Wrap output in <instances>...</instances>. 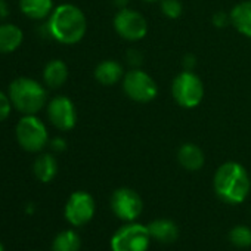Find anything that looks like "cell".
I'll return each mask as SVG.
<instances>
[{
	"mask_svg": "<svg viewBox=\"0 0 251 251\" xmlns=\"http://www.w3.org/2000/svg\"><path fill=\"white\" fill-rule=\"evenodd\" d=\"M48 28L56 42L62 45H75L84 37L87 21L80 8L65 3L53 9L49 17Z\"/></svg>",
	"mask_w": 251,
	"mask_h": 251,
	"instance_id": "6da1fadb",
	"label": "cell"
},
{
	"mask_svg": "<svg viewBox=\"0 0 251 251\" xmlns=\"http://www.w3.org/2000/svg\"><path fill=\"white\" fill-rule=\"evenodd\" d=\"M213 185L217 197L227 204H241L251 188L247 170L235 161H227L217 169Z\"/></svg>",
	"mask_w": 251,
	"mask_h": 251,
	"instance_id": "7a4b0ae2",
	"label": "cell"
},
{
	"mask_svg": "<svg viewBox=\"0 0 251 251\" xmlns=\"http://www.w3.org/2000/svg\"><path fill=\"white\" fill-rule=\"evenodd\" d=\"M12 106L24 115H36L46 103V89L28 77L15 78L9 86Z\"/></svg>",
	"mask_w": 251,
	"mask_h": 251,
	"instance_id": "3957f363",
	"label": "cell"
},
{
	"mask_svg": "<svg viewBox=\"0 0 251 251\" xmlns=\"http://www.w3.org/2000/svg\"><path fill=\"white\" fill-rule=\"evenodd\" d=\"M17 141L27 152H40L49 141L45 123L36 115H24L17 124Z\"/></svg>",
	"mask_w": 251,
	"mask_h": 251,
	"instance_id": "277c9868",
	"label": "cell"
},
{
	"mask_svg": "<svg viewBox=\"0 0 251 251\" xmlns=\"http://www.w3.org/2000/svg\"><path fill=\"white\" fill-rule=\"evenodd\" d=\"M151 242L148 226L127 222V225L117 229L111 238L112 251H147Z\"/></svg>",
	"mask_w": 251,
	"mask_h": 251,
	"instance_id": "5b68a950",
	"label": "cell"
},
{
	"mask_svg": "<svg viewBox=\"0 0 251 251\" xmlns=\"http://www.w3.org/2000/svg\"><path fill=\"white\" fill-rule=\"evenodd\" d=\"M172 95L182 108H195L204 98V84L192 71L177 74L172 83Z\"/></svg>",
	"mask_w": 251,
	"mask_h": 251,
	"instance_id": "8992f818",
	"label": "cell"
},
{
	"mask_svg": "<svg viewBox=\"0 0 251 251\" xmlns=\"http://www.w3.org/2000/svg\"><path fill=\"white\" fill-rule=\"evenodd\" d=\"M123 90L132 100L139 103H147L155 99L158 93V86L148 73L136 68V70H130L124 75Z\"/></svg>",
	"mask_w": 251,
	"mask_h": 251,
	"instance_id": "52a82bcc",
	"label": "cell"
},
{
	"mask_svg": "<svg viewBox=\"0 0 251 251\" xmlns=\"http://www.w3.org/2000/svg\"><path fill=\"white\" fill-rule=\"evenodd\" d=\"M111 208L120 220L133 222L141 216L144 201L136 191L130 188H118L111 195Z\"/></svg>",
	"mask_w": 251,
	"mask_h": 251,
	"instance_id": "ba28073f",
	"label": "cell"
},
{
	"mask_svg": "<svg viewBox=\"0 0 251 251\" xmlns=\"http://www.w3.org/2000/svg\"><path fill=\"white\" fill-rule=\"evenodd\" d=\"M114 30L124 40L138 42L147 36L148 24H147V20L138 11L124 8V9H120L114 18Z\"/></svg>",
	"mask_w": 251,
	"mask_h": 251,
	"instance_id": "9c48e42d",
	"label": "cell"
},
{
	"mask_svg": "<svg viewBox=\"0 0 251 251\" xmlns=\"http://www.w3.org/2000/svg\"><path fill=\"white\" fill-rule=\"evenodd\" d=\"M96 204L89 192L77 191L70 195L65 205V219L73 226H83L95 216Z\"/></svg>",
	"mask_w": 251,
	"mask_h": 251,
	"instance_id": "30bf717a",
	"label": "cell"
},
{
	"mask_svg": "<svg viewBox=\"0 0 251 251\" xmlns=\"http://www.w3.org/2000/svg\"><path fill=\"white\" fill-rule=\"evenodd\" d=\"M48 117L58 130L68 132L77 123V111L67 96H55L48 105Z\"/></svg>",
	"mask_w": 251,
	"mask_h": 251,
	"instance_id": "8fae6325",
	"label": "cell"
},
{
	"mask_svg": "<svg viewBox=\"0 0 251 251\" xmlns=\"http://www.w3.org/2000/svg\"><path fill=\"white\" fill-rule=\"evenodd\" d=\"M179 164L188 172H197L204 166V152L195 144H183L177 151Z\"/></svg>",
	"mask_w": 251,
	"mask_h": 251,
	"instance_id": "7c38bea8",
	"label": "cell"
},
{
	"mask_svg": "<svg viewBox=\"0 0 251 251\" xmlns=\"http://www.w3.org/2000/svg\"><path fill=\"white\" fill-rule=\"evenodd\" d=\"M151 238L163 244H172L179 238V227L170 219H157L148 225Z\"/></svg>",
	"mask_w": 251,
	"mask_h": 251,
	"instance_id": "4fadbf2b",
	"label": "cell"
},
{
	"mask_svg": "<svg viewBox=\"0 0 251 251\" xmlns=\"http://www.w3.org/2000/svg\"><path fill=\"white\" fill-rule=\"evenodd\" d=\"M232 25L245 37L251 39V0H245L233 6L229 14Z\"/></svg>",
	"mask_w": 251,
	"mask_h": 251,
	"instance_id": "5bb4252c",
	"label": "cell"
},
{
	"mask_svg": "<svg viewBox=\"0 0 251 251\" xmlns=\"http://www.w3.org/2000/svg\"><path fill=\"white\" fill-rule=\"evenodd\" d=\"M24 40V33L15 24H0V53L15 52Z\"/></svg>",
	"mask_w": 251,
	"mask_h": 251,
	"instance_id": "9a60e30c",
	"label": "cell"
},
{
	"mask_svg": "<svg viewBox=\"0 0 251 251\" xmlns=\"http://www.w3.org/2000/svg\"><path fill=\"white\" fill-rule=\"evenodd\" d=\"M68 78V67L61 59H52L46 64L43 70V80L48 87L59 89L65 84Z\"/></svg>",
	"mask_w": 251,
	"mask_h": 251,
	"instance_id": "2e32d148",
	"label": "cell"
},
{
	"mask_svg": "<svg viewBox=\"0 0 251 251\" xmlns=\"http://www.w3.org/2000/svg\"><path fill=\"white\" fill-rule=\"evenodd\" d=\"M123 77V67L114 59H106L95 68V78L103 86H114Z\"/></svg>",
	"mask_w": 251,
	"mask_h": 251,
	"instance_id": "e0dca14e",
	"label": "cell"
},
{
	"mask_svg": "<svg viewBox=\"0 0 251 251\" xmlns=\"http://www.w3.org/2000/svg\"><path fill=\"white\" fill-rule=\"evenodd\" d=\"M21 12L31 20H43L53 12L52 0H20Z\"/></svg>",
	"mask_w": 251,
	"mask_h": 251,
	"instance_id": "ac0fdd59",
	"label": "cell"
},
{
	"mask_svg": "<svg viewBox=\"0 0 251 251\" xmlns=\"http://www.w3.org/2000/svg\"><path fill=\"white\" fill-rule=\"evenodd\" d=\"M33 170H34L36 177L40 182L48 183L55 179V176L58 173V163L52 154H42L34 161Z\"/></svg>",
	"mask_w": 251,
	"mask_h": 251,
	"instance_id": "d6986e66",
	"label": "cell"
},
{
	"mask_svg": "<svg viewBox=\"0 0 251 251\" xmlns=\"http://www.w3.org/2000/svg\"><path fill=\"white\" fill-rule=\"evenodd\" d=\"M81 239L74 230H64L56 235L52 244V251H78Z\"/></svg>",
	"mask_w": 251,
	"mask_h": 251,
	"instance_id": "ffe728a7",
	"label": "cell"
},
{
	"mask_svg": "<svg viewBox=\"0 0 251 251\" xmlns=\"http://www.w3.org/2000/svg\"><path fill=\"white\" fill-rule=\"evenodd\" d=\"M229 239L238 248H248L251 247V229L244 225L235 226L229 232Z\"/></svg>",
	"mask_w": 251,
	"mask_h": 251,
	"instance_id": "44dd1931",
	"label": "cell"
},
{
	"mask_svg": "<svg viewBox=\"0 0 251 251\" xmlns=\"http://www.w3.org/2000/svg\"><path fill=\"white\" fill-rule=\"evenodd\" d=\"M161 12L170 20H176L182 15L183 6L180 0H161Z\"/></svg>",
	"mask_w": 251,
	"mask_h": 251,
	"instance_id": "7402d4cb",
	"label": "cell"
},
{
	"mask_svg": "<svg viewBox=\"0 0 251 251\" xmlns=\"http://www.w3.org/2000/svg\"><path fill=\"white\" fill-rule=\"evenodd\" d=\"M11 109H12V102L9 96L0 90V123L5 121L11 115Z\"/></svg>",
	"mask_w": 251,
	"mask_h": 251,
	"instance_id": "603a6c76",
	"label": "cell"
},
{
	"mask_svg": "<svg viewBox=\"0 0 251 251\" xmlns=\"http://www.w3.org/2000/svg\"><path fill=\"white\" fill-rule=\"evenodd\" d=\"M126 56H127V62H129L130 65H133V67H139V65L142 64V59H144L142 53L138 52V50H135V49L129 50Z\"/></svg>",
	"mask_w": 251,
	"mask_h": 251,
	"instance_id": "cb8c5ba5",
	"label": "cell"
},
{
	"mask_svg": "<svg viewBox=\"0 0 251 251\" xmlns=\"http://www.w3.org/2000/svg\"><path fill=\"white\" fill-rule=\"evenodd\" d=\"M227 20L230 21V18H227V15L225 12H217L213 15V24L217 27V28H222L227 24Z\"/></svg>",
	"mask_w": 251,
	"mask_h": 251,
	"instance_id": "d4e9b609",
	"label": "cell"
},
{
	"mask_svg": "<svg viewBox=\"0 0 251 251\" xmlns=\"http://www.w3.org/2000/svg\"><path fill=\"white\" fill-rule=\"evenodd\" d=\"M50 147H52V150H55L56 152H61V151H64V150L67 148V142H65L62 138H55V139L50 142Z\"/></svg>",
	"mask_w": 251,
	"mask_h": 251,
	"instance_id": "484cf974",
	"label": "cell"
},
{
	"mask_svg": "<svg viewBox=\"0 0 251 251\" xmlns=\"http://www.w3.org/2000/svg\"><path fill=\"white\" fill-rule=\"evenodd\" d=\"M183 65L186 68V71H192V68L195 67V56L194 55H186L183 59Z\"/></svg>",
	"mask_w": 251,
	"mask_h": 251,
	"instance_id": "4316f807",
	"label": "cell"
},
{
	"mask_svg": "<svg viewBox=\"0 0 251 251\" xmlns=\"http://www.w3.org/2000/svg\"><path fill=\"white\" fill-rule=\"evenodd\" d=\"M111 2H112L114 6H117V8H120V9H124L126 6H127L129 0H111Z\"/></svg>",
	"mask_w": 251,
	"mask_h": 251,
	"instance_id": "83f0119b",
	"label": "cell"
},
{
	"mask_svg": "<svg viewBox=\"0 0 251 251\" xmlns=\"http://www.w3.org/2000/svg\"><path fill=\"white\" fill-rule=\"evenodd\" d=\"M0 251H5V247H3V244L0 242Z\"/></svg>",
	"mask_w": 251,
	"mask_h": 251,
	"instance_id": "f1b7e54d",
	"label": "cell"
},
{
	"mask_svg": "<svg viewBox=\"0 0 251 251\" xmlns=\"http://www.w3.org/2000/svg\"><path fill=\"white\" fill-rule=\"evenodd\" d=\"M147 2H161V0H147Z\"/></svg>",
	"mask_w": 251,
	"mask_h": 251,
	"instance_id": "f546056e",
	"label": "cell"
}]
</instances>
